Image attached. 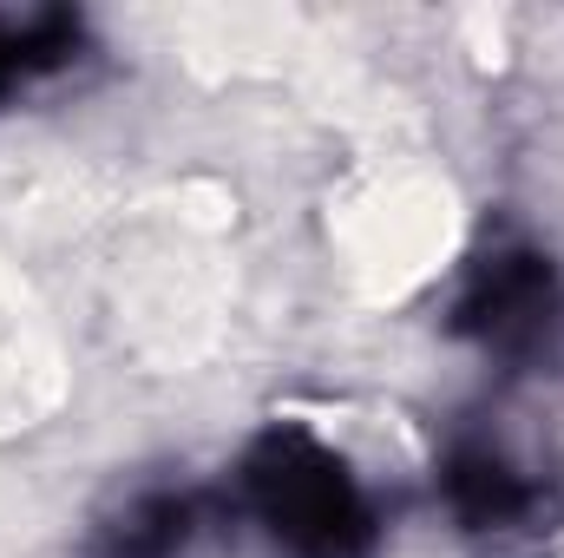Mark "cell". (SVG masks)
<instances>
[{
  "label": "cell",
  "instance_id": "6da1fadb",
  "mask_svg": "<svg viewBox=\"0 0 564 558\" xmlns=\"http://www.w3.org/2000/svg\"><path fill=\"white\" fill-rule=\"evenodd\" d=\"M224 526H243L270 558H381L388 506L375 480L308 420H270L243 440L217 486Z\"/></svg>",
  "mask_w": 564,
  "mask_h": 558
},
{
  "label": "cell",
  "instance_id": "7a4b0ae2",
  "mask_svg": "<svg viewBox=\"0 0 564 558\" xmlns=\"http://www.w3.org/2000/svg\"><path fill=\"white\" fill-rule=\"evenodd\" d=\"M446 335L499 382H564V264L525 230H492L446 289Z\"/></svg>",
  "mask_w": 564,
  "mask_h": 558
},
{
  "label": "cell",
  "instance_id": "3957f363",
  "mask_svg": "<svg viewBox=\"0 0 564 558\" xmlns=\"http://www.w3.org/2000/svg\"><path fill=\"white\" fill-rule=\"evenodd\" d=\"M433 493L446 519L479 546H539L564 526V473L499 415L446 420L433 453Z\"/></svg>",
  "mask_w": 564,
  "mask_h": 558
},
{
  "label": "cell",
  "instance_id": "277c9868",
  "mask_svg": "<svg viewBox=\"0 0 564 558\" xmlns=\"http://www.w3.org/2000/svg\"><path fill=\"white\" fill-rule=\"evenodd\" d=\"M224 526L217 486H171L151 480L139 493H126L99 533H93V558H191L204 546V533Z\"/></svg>",
  "mask_w": 564,
  "mask_h": 558
},
{
  "label": "cell",
  "instance_id": "5b68a950",
  "mask_svg": "<svg viewBox=\"0 0 564 558\" xmlns=\"http://www.w3.org/2000/svg\"><path fill=\"white\" fill-rule=\"evenodd\" d=\"M86 60V20L66 7H0V112Z\"/></svg>",
  "mask_w": 564,
  "mask_h": 558
}]
</instances>
